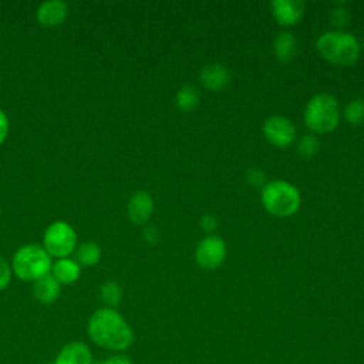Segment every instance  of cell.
Segmentation results:
<instances>
[{"label":"cell","mask_w":364,"mask_h":364,"mask_svg":"<svg viewBox=\"0 0 364 364\" xmlns=\"http://www.w3.org/2000/svg\"><path fill=\"white\" fill-rule=\"evenodd\" d=\"M87 334L90 340L105 350L124 351L134 343V331L125 318L109 307L97 309L88 323Z\"/></svg>","instance_id":"1"},{"label":"cell","mask_w":364,"mask_h":364,"mask_svg":"<svg viewBox=\"0 0 364 364\" xmlns=\"http://www.w3.org/2000/svg\"><path fill=\"white\" fill-rule=\"evenodd\" d=\"M316 47L324 60L336 65H351L360 55V44L355 36L340 30L323 33L317 38Z\"/></svg>","instance_id":"2"},{"label":"cell","mask_w":364,"mask_h":364,"mask_svg":"<svg viewBox=\"0 0 364 364\" xmlns=\"http://www.w3.org/2000/svg\"><path fill=\"white\" fill-rule=\"evenodd\" d=\"M260 200L263 208L273 216L287 218L294 215L301 203L299 189L287 181L274 179L262 188Z\"/></svg>","instance_id":"3"},{"label":"cell","mask_w":364,"mask_h":364,"mask_svg":"<svg viewBox=\"0 0 364 364\" xmlns=\"http://www.w3.org/2000/svg\"><path fill=\"white\" fill-rule=\"evenodd\" d=\"M341 117L336 97L320 92L313 95L304 108V122L316 134H327L338 127Z\"/></svg>","instance_id":"4"},{"label":"cell","mask_w":364,"mask_h":364,"mask_svg":"<svg viewBox=\"0 0 364 364\" xmlns=\"http://www.w3.org/2000/svg\"><path fill=\"white\" fill-rule=\"evenodd\" d=\"M53 260L41 245L30 243L16 250L11 262L13 273L26 282H34L51 272Z\"/></svg>","instance_id":"5"},{"label":"cell","mask_w":364,"mask_h":364,"mask_svg":"<svg viewBox=\"0 0 364 364\" xmlns=\"http://www.w3.org/2000/svg\"><path fill=\"white\" fill-rule=\"evenodd\" d=\"M43 247L51 257H68L77 247V233L64 220L53 222L43 235Z\"/></svg>","instance_id":"6"},{"label":"cell","mask_w":364,"mask_h":364,"mask_svg":"<svg viewBox=\"0 0 364 364\" xmlns=\"http://www.w3.org/2000/svg\"><path fill=\"white\" fill-rule=\"evenodd\" d=\"M226 243L216 235H208L203 237L195 250V260L203 269H216L226 259Z\"/></svg>","instance_id":"7"},{"label":"cell","mask_w":364,"mask_h":364,"mask_svg":"<svg viewBox=\"0 0 364 364\" xmlns=\"http://www.w3.org/2000/svg\"><path fill=\"white\" fill-rule=\"evenodd\" d=\"M263 134L272 145L286 148L296 138V127L283 115H272L263 124Z\"/></svg>","instance_id":"8"},{"label":"cell","mask_w":364,"mask_h":364,"mask_svg":"<svg viewBox=\"0 0 364 364\" xmlns=\"http://www.w3.org/2000/svg\"><path fill=\"white\" fill-rule=\"evenodd\" d=\"M270 7L272 14L279 24L294 26L301 20L306 4L301 0H274Z\"/></svg>","instance_id":"9"},{"label":"cell","mask_w":364,"mask_h":364,"mask_svg":"<svg viewBox=\"0 0 364 364\" xmlns=\"http://www.w3.org/2000/svg\"><path fill=\"white\" fill-rule=\"evenodd\" d=\"M154 212V199L146 191H136L131 195L127 205V213L132 223L144 225Z\"/></svg>","instance_id":"10"},{"label":"cell","mask_w":364,"mask_h":364,"mask_svg":"<svg viewBox=\"0 0 364 364\" xmlns=\"http://www.w3.org/2000/svg\"><path fill=\"white\" fill-rule=\"evenodd\" d=\"M199 81L206 90L219 92L229 85L230 73L225 65L218 63H210L200 68Z\"/></svg>","instance_id":"11"},{"label":"cell","mask_w":364,"mask_h":364,"mask_svg":"<svg viewBox=\"0 0 364 364\" xmlns=\"http://www.w3.org/2000/svg\"><path fill=\"white\" fill-rule=\"evenodd\" d=\"M53 364H94V358L85 343L70 341L61 347Z\"/></svg>","instance_id":"12"},{"label":"cell","mask_w":364,"mask_h":364,"mask_svg":"<svg viewBox=\"0 0 364 364\" xmlns=\"http://www.w3.org/2000/svg\"><path fill=\"white\" fill-rule=\"evenodd\" d=\"M37 20L46 27L60 26L68 16V6L63 0L43 1L37 9Z\"/></svg>","instance_id":"13"},{"label":"cell","mask_w":364,"mask_h":364,"mask_svg":"<svg viewBox=\"0 0 364 364\" xmlns=\"http://www.w3.org/2000/svg\"><path fill=\"white\" fill-rule=\"evenodd\" d=\"M31 291L36 300L43 304H50L58 299L61 293V284L51 273H47L46 276L33 282Z\"/></svg>","instance_id":"14"},{"label":"cell","mask_w":364,"mask_h":364,"mask_svg":"<svg viewBox=\"0 0 364 364\" xmlns=\"http://www.w3.org/2000/svg\"><path fill=\"white\" fill-rule=\"evenodd\" d=\"M51 274L58 280L60 284H71L78 280L81 274V266L75 262V259H57L51 266Z\"/></svg>","instance_id":"15"},{"label":"cell","mask_w":364,"mask_h":364,"mask_svg":"<svg viewBox=\"0 0 364 364\" xmlns=\"http://www.w3.org/2000/svg\"><path fill=\"white\" fill-rule=\"evenodd\" d=\"M273 54L279 61H291L297 54V40L290 31L279 33L273 40Z\"/></svg>","instance_id":"16"},{"label":"cell","mask_w":364,"mask_h":364,"mask_svg":"<svg viewBox=\"0 0 364 364\" xmlns=\"http://www.w3.org/2000/svg\"><path fill=\"white\" fill-rule=\"evenodd\" d=\"M75 262L80 266H95L102 256L101 247L95 242H82L75 247Z\"/></svg>","instance_id":"17"},{"label":"cell","mask_w":364,"mask_h":364,"mask_svg":"<svg viewBox=\"0 0 364 364\" xmlns=\"http://www.w3.org/2000/svg\"><path fill=\"white\" fill-rule=\"evenodd\" d=\"M175 104L176 107L183 112L193 111L199 104V91L192 84L182 85L175 95Z\"/></svg>","instance_id":"18"},{"label":"cell","mask_w":364,"mask_h":364,"mask_svg":"<svg viewBox=\"0 0 364 364\" xmlns=\"http://www.w3.org/2000/svg\"><path fill=\"white\" fill-rule=\"evenodd\" d=\"M100 297L104 301L105 307L114 309L122 300V289H121V286L117 282L107 280L100 287Z\"/></svg>","instance_id":"19"},{"label":"cell","mask_w":364,"mask_h":364,"mask_svg":"<svg viewBox=\"0 0 364 364\" xmlns=\"http://www.w3.org/2000/svg\"><path fill=\"white\" fill-rule=\"evenodd\" d=\"M344 119L351 125H364V100L354 98L351 100L343 111Z\"/></svg>","instance_id":"20"},{"label":"cell","mask_w":364,"mask_h":364,"mask_svg":"<svg viewBox=\"0 0 364 364\" xmlns=\"http://www.w3.org/2000/svg\"><path fill=\"white\" fill-rule=\"evenodd\" d=\"M318 149H320V142H318L317 136L313 134H306V135L300 136L297 141V145H296L297 155L303 159L313 158L318 152Z\"/></svg>","instance_id":"21"},{"label":"cell","mask_w":364,"mask_h":364,"mask_svg":"<svg viewBox=\"0 0 364 364\" xmlns=\"http://www.w3.org/2000/svg\"><path fill=\"white\" fill-rule=\"evenodd\" d=\"M330 18H331V21H333L334 26H337V27H344L346 24H348L350 13H348V10H347L344 6L337 4L336 7L331 9Z\"/></svg>","instance_id":"22"},{"label":"cell","mask_w":364,"mask_h":364,"mask_svg":"<svg viewBox=\"0 0 364 364\" xmlns=\"http://www.w3.org/2000/svg\"><path fill=\"white\" fill-rule=\"evenodd\" d=\"M245 179L250 186H262L263 188L266 185L264 172L260 168H256V166L247 169V172L245 175Z\"/></svg>","instance_id":"23"},{"label":"cell","mask_w":364,"mask_h":364,"mask_svg":"<svg viewBox=\"0 0 364 364\" xmlns=\"http://www.w3.org/2000/svg\"><path fill=\"white\" fill-rule=\"evenodd\" d=\"M11 279V266L3 257H0V290L6 289Z\"/></svg>","instance_id":"24"},{"label":"cell","mask_w":364,"mask_h":364,"mask_svg":"<svg viewBox=\"0 0 364 364\" xmlns=\"http://www.w3.org/2000/svg\"><path fill=\"white\" fill-rule=\"evenodd\" d=\"M200 228L206 232V233H212L216 228H218V218L212 213H205L200 218Z\"/></svg>","instance_id":"25"},{"label":"cell","mask_w":364,"mask_h":364,"mask_svg":"<svg viewBox=\"0 0 364 364\" xmlns=\"http://www.w3.org/2000/svg\"><path fill=\"white\" fill-rule=\"evenodd\" d=\"M94 364H134L132 360L128 357V355H124V354H114V355H109L101 361H97Z\"/></svg>","instance_id":"26"},{"label":"cell","mask_w":364,"mask_h":364,"mask_svg":"<svg viewBox=\"0 0 364 364\" xmlns=\"http://www.w3.org/2000/svg\"><path fill=\"white\" fill-rule=\"evenodd\" d=\"M9 134V118L3 109H0V145L4 142Z\"/></svg>","instance_id":"27"},{"label":"cell","mask_w":364,"mask_h":364,"mask_svg":"<svg viewBox=\"0 0 364 364\" xmlns=\"http://www.w3.org/2000/svg\"><path fill=\"white\" fill-rule=\"evenodd\" d=\"M144 239L149 243H156L158 239H159V233L154 226H149L144 230Z\"/></svg>","instance_id":"28"},{"label":"cell","mask_w":364,"mask_h":364,"mask_svg":"<svg viewBox=\"0 0 364 364\" xmlns=\"http://www.w3.org/2000/svg\"><path fill=\"white\" fill-rule=\"evenodd\" d=\"M363 47H364V43H363Z\"/></svg>","instance_id":"29"}]
</instances>
